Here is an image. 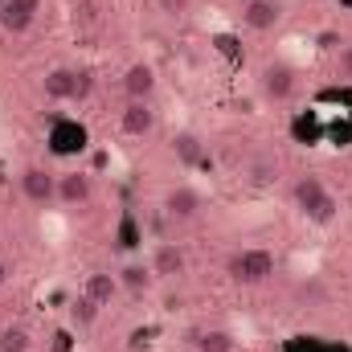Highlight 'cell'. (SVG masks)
Wrapping results in <instances>:
<instances>
[{
  "instance_id": "13",
  "label": "cell",
  "mask_w": 352,
  "mask_h": 352,
  "mask_svg": "<svg viewBox=\"0 0 352 352\" xmlns=\"http://www.w3.org/2000/svg\"><path fill=\"white\" fill-rule=\"evenodd\" d=\"M168 152H173V160L180 168H197V164L205 160V144H201L197 131H176L173 144H168Z\"/></svg>"
},
{
  "instance_id": "19",
  "label": "cell",
  "mask_w": 352,
  "mask_h": 352,
  "mask_svg": "<svg viewBox=\"0 0 352 352\" xmlns=\"http://www.w3.org/2000/svg\"><path fill=\"white\" fill-rule=\"evenodd\" d=\"M156 8H160L164 16H173V21H184V16L192 12V0H156Z\"/></svg>"
},
{
  "instance_id": "10",
  "label": "cell",
  "mask_w": 352,
  "mask_h": 352,
  "mask_svg": "<svg viewBox=\"0 0 352 352\" xmlns=\"http://www.w3.org/2000/svg\"><path fill=\"white\" fill-rule=\"evenodd\" d=\"M41 12V0H0V25L8 33H25Z\"/></svg>"
},
{
  "instance_id": "2",
  "label": "cell",
  "mask_w": 352,
  "mask_h": 352,
  "mask_svg": "<svg viewBox=\"0 0 352 352\" xmlns=\"http://www.w3.org/2000/svg\"><path fill=\"white\" fill-rule=\"evenodd\" d=\"M274 254L266 250V246H242V250H234L230 254V263H226V274H230V283H238V287H263L274 278Z\"/></svg>"
},
{
  "instance_id": "8",
  "label": "cell",
  "mask_w": 352,
  "mask_h": 352,
  "mask_svg": "<svg viewBox=\"0 0 352 352\" xmlns=\"http://www.w3.org/2000/svg\"><path fill=\"white\" fill-rule=\"evenodd\" d=\"M242 25L250 33H274L283 25V0H246L242 4Z\"/></svg>"
},
{
  "instance_id": "16",
  "label": "cell",
  "mask_w": 352,
  "mask_h": 352,
  "mask_svg": "<svg viewBox=\"0 0 352 352\" xmlns=\"http://www.w3.org/2000/svg\"><path fill=\"white\" fill-rule=\"evenodd\" d=\"M152 283H156V274H152L148 263H127L123 270H119V287H127L131 295H148Z\"/></svg>"
},
{
  "instance_id": "12",
  "label": "cell",
  "mask_w": 352,
  "mask_h": 352,
  "mask_svg": "<svg viewBox=\"0 0 352 352\" xmlns=\"http://www.w3.org/2000/svg\"><path fill=\"white\" fill-rule=\"evenodd\" d=\"M123 94L152 102V94H156V70H152V62H131L123 70Z\"/></svg>"
},
{
  "instance_id": "20",
  "label": "cell",
  "mask_w": 352,
  "mask_h": 352,
  "mask_svg": "<svg viewBox=\"0 0 352 352\" xmlns=\"http://www.w3.org/2000/svg\"><path fill=\"white\" fill-rule=\"evenodd\" d=\"M336 74L352 82V41L349 45H340V54H336Z\"/></svg>"
},
{
  "instance_id": "18",
  "label": "cell",
  "mask_w": 352,
  "mask_h": 352,
  "mask_svg": "<svg viewBox=\"0 0 352 352\" xmlns=\"http://www.w3.org/2000/svg\"><path fill=\"white\" fill-rule=\"evenodd\" d=\"M98 311H102V307H98V303H94L90 295H82V291H78V299L70 303V320H74L78 328H90V324L98 320Z\"/></svg>"
},
{
  "instance_id": "15",
  "label": "cell",
  "mask_w": 352,
  "mask_h": 352,
  "mask_svg": "<svg viewBox=\"0 0 352 352\" xmlns=\"http://www.w3.org/2000/svg\"><path fill=\"white\" fill-rule=\"evenodd\" d=\"M192 352H238V340L226 328H201L192 336Z\"/></svg>"
},
{
  "instance_id": "11",
  "label": "cell",
  "mask_w": 352,
  "mask_h": 352,
  "mask_svg": "<svg viewBox=\"0 0 352 352\" xmlns=\"http://www.w3.org/2000/svg\"><path fill=\"white\" fill-rule=\"evenodd\" d=\"M148 266H152L156 278H180V274L188 270V258H184V250H180L176 242H160V246L152 250Z\"/></svg>"
},
{
  "instance_id": "6",
  "label": "cell",
  "mask_w": 352,
  "mask_h": 352,
  "mask_svg": "<svg viewBox=\"0 0 352 352\" xmlns=\"http://www.w3.org/2000/svg\"><path fill=\"white\" fill-rule=\"evenodd\" d=\"M119 131L127 140H148L156 131V107L148 98H127L119 111Z\"/></svg>"
},
{
  "instance_id": "21",
  "label": "cell",
  "mask_w": 352,
  "mask_h": 352,
  "mask_svg": "<svg viewBox=\"0 0 352 352\" xmlns=\"http://www.w3.org/2000/svg\"><path fill=\"white\" fill-rule=\"evenodd\" d=\"M8 278H12V266H8V258H0V291L8 287Z\"/></svg>"
},
{
  "instance_id": "7",
  "label": "cell",
  "mask_w": 352,
  "mask_h": 352,
  "mask_svg": "<svg viewBox=\"0 0 352 352\" xmlns=\"http://www.w3.org/2000/svg\"><path fill=\"white\" fill-rule=\"evenodd\" d=\"M160 209H164L168 221H197V213H201V192H197L192 184H173V188L164 192Z\"/></svg>"
},
{
  "instance_id": "4",
  "label": "cell",
  "mask_w": 352,
  "mask_h": 352,
  "mask_svg": "<svg viewBox=\"0 0 352 352\" xmlns=\"http://www.w3.org/2000/svg\"><path fill=\"white\" fill-rule=\"evenodd\" d=\"M254 82H258V94H263L266 102H291L295 90H299V74L287 62H266Z\"/></svg>"
},
{
  "instance_id": "9",
  "label": "cell",
  "mask_w": 352,
  "mask_h": 352,
  "mask_svg": "<svg viewBox=\"0 0 352 352\" xmlns=\"http://www.w3.org/2000/svg\"><path fill=\"white\" fill-rule=\"evenodd\" d=\"M94 197V180L87 173H58V205L66 209H82Z\"/></svg>"
},
{
  "instance_id": "5",
  "label": "cell",
  "mask_w": 352,
  "mask_h": 352,
  "mask_svg": "<svg viewBox=\"0 0 352 352\" xmlns=\"http://www.w3.org/2000/svg\"><path fill=\"white\" fill-rule=\"evenodd\" d=\"M16 184H21V197H25L29 205H37V209H45V205L58 201V173H50V168H41V164L21 168Z\"/></svg>"
},
{
  "instance_id": "17",
  "label": "cell",
  "mask_w": 352,
  "mask_h": 352,
  "mask_svg": "<svg viewBox=\"0 0 352 352\" xmlns=\"http://www.w3.org/2000/svg\"><path fill=\"white\" fill-rule=\"evenodd\" d=\"M0 352H33V332L25 324H4L0 328Z\"/></svg>"
},
{
  "instance_id": "14",
  "label": "cell",
  "mask_w": 352,
  "mask_h": 352,
  "mask_svg": "<svg viewBox=\"0 0 352 352\" xmlns=\"http://www.w3.org/2000/svg\"><path fill=\"white\" fill-rule=\"evenodd\" d=\"M82 295H90L98 307H111V299L119 295V274H111V270H90L87 278H82Z\"/></svg>"
},
{
  "instance_id": "1",
  "label": "cell",
  "mask_w": 352,
  "mask_h": 352,
  "mask_svg": "<svg viewBox=\"0 0 352 352\" xmlns=\"http://www.w3.org/2000/svg\"><path fill=\"white\" fill-rule=\"evenodd\" d=\"M291 197H295V209H299L311 226H332V221H336V213H340V205H336L332 188H328L320 176H295Z\"/></svg>"
},
{
  "instance_id": "3",
  "label": "cell",
  "mask_w": 352,
  "mask_h": 352,
  "mask_svg": "<svg viewBox=\"0 0 352 352\" xmlns=\"http://www.w3.org/2000/svg\"><path fill=\"white\" fill-rule=\"evenodd\" d=\"M90 90H94V74L78 70V66H54L41 78V94L50 102H87Z\"/></svg>"
}]
</instances>
